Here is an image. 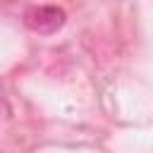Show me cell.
I'll return each mask as SVG.
<instances>
[{"label":"cell","mask_w":153,"mask_h":153,"mask_svg":"<svg viewBox=\"0 0 153 153\" xmlns=\"http://www.w3.org/2000/svg\"><path fill=\"white\" fill-rule=\"evenodd\" d=\"M67 12L57 5H33L24 12V24L26 29L36 33H55L65 26Z\"/></svg>","instance_id":"6da1fadb"}]
</instances>
